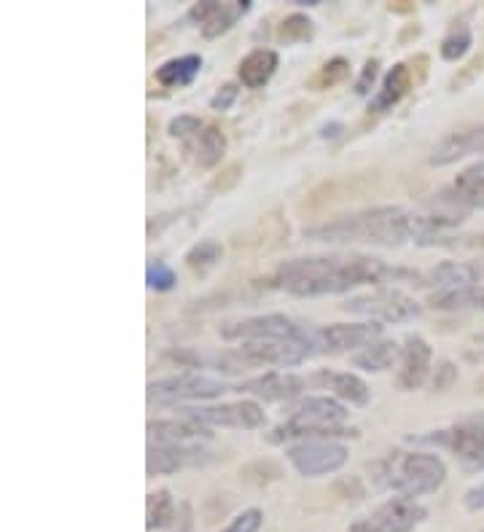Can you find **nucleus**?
Wrapping results in <instances>:
<instances>
[{
    "instance_id": "obj_1",
    "label": "nucleus",
    "mask_w": 484,
    "mask_h": 532,
    "mask_svg": "<svg viewBox=\"0 0 484 532\" xmlns=\"http://www.w3.org/2000/svg\"><path fill=\"white\" fill-rule=\"evenodd\" d=\"M420 283L423 275H417L412 269L390 266L380 258L353 256H310V258H291L286 264H280L269 275L267 288L286 291L291 296H337L358 288V285H382V283Z\"/></svg>"
},
{
    "instance_id": "obj_2",
    "label": "nucleus",
    "mask_w": 484,
    "mask_h": 532,
    "mask_svg": "<svg viewBox=\"0 0 484 532\" xmlns=\"http://www.w3.org/2000/svg\"><path fill=\"white\" fill-rule=\"evenodd\" d=\"M304 237L320 242H372L382 248H398L420 237V215L398 205L372 207L361 213L342 215L331 224L304 229Z\"/></svg>"
},
{
    "instance_id": "obj_3",
    "label": "nucleus",
    "mask_w": 484,
    "mask_h": 532,
    "mask_svg": "<svg viewBox=\"0 0 484 532\" xmlns=\"http://www.w3.org/2000/svg\"><path fill=\"white\" fill-rule=\"evenodd\" d=\"M350 412L331 395H302L288 404V417L267 433L269 444L288 441H334V438H358L361 430L347 428Z\"/></svg>"
},
{
    "instance_id": "obj_4",
    "label": "nucleus",
    "mask_w": 484,
    "mask_h": 532,
    "mask_svg": "<svg viewBox=\"0 0 484 532\" xmlns=\"http://www.w3.org/2000/svg\"><path fill=\"white\" fill-rule=\"evenodd\" d=\"M374 479L398 498H425L444 487L447 465L433 452H396L374 465Z\"/></svg>"
},
{
    "instance_id": "obj_5",
    "label": "nucleus",
    "mask_w": 484,
    "mask_h": 532,
    "mask_svg": "<svg viewBox=\"0 0 484 532\" xmlns=\"http://www.w3.org/2000/svg\"><path fill=\"white\" fill-rule=\"evenodd\" d=\"M412 444L447 449L466 473L484 471V412H474L452 422L450 428L431 430L425 436H412Z\"/></svg>"
},
{
    "instance_id": "obj_6",
    "label": "nucleus",
    "mask_w": 484,
    "mask_h": 532,
    "mask_svg": "<svg viewBox=\"0 0 484 532\" xmlns=\"http://www.w3.org/2000/svg\"><path fill=\"white\" fill-rule=\"evenodd\" d=\"M232 390L234 387H229L221 379L205 377L197 371H181V374H170V377L148 382L146 395L148 404L173 406L183 404V401H213V398H221Z\"/></svg>"
},
{
    "instance_id": "obj_7",
    "label": "nucleus",
    "mask_w": 484,
    "mask_h": 532,
    "mask_svg": "<svg viewBox=\"0 0 484 532\" xmlns=\"http://www.w3.org/2000/svg\"><path fill=\"white\" fill-rule=\"evenodd\" d=\"M342 309L353 315H363L374 323H409L423 315V307L398 288H377L372 293L353 296L342 304Z\"/></svg>"
},
{
    "instance_id": "obj_8",
    "label": "nucleus",
    "mask_w": 484,
    "mask_h": 532,
    "mask_svg": "<svg viewBox=\"0 0 484 532\" xmlns=\"http://www.w3.org/2000/svg\"><path fill=\"white\" fill-rule=\"evenodd\" d=\"M224 339H242V342H259V339H291V342L310 344V328L299 326L288 315L269 312V315H256V318L234 320L221 326ZM315 352V350H312Z\"/></svg>"
},
{
    "instance_id": "obj_9",
    "label": "nucleus",
    "mask_w": 484,
    "mask_h": 532,
    "mask_svg": "<svg viewBox=\"0 0 484 532\" xmlns=\"http://www.w3.org/2000/svg\"><path fill=\"white\" fill-rule=\"evenodd\" d=\"M382 339V326L374 320L363 323H334V326H312L310 342L315 355H345L358 347Z\"/></svg>"
},
{
    "instance_id": "obj_10",
    "label": "nucleus",
    "mask_w": 484,
    "mask_h": 532,
    "mask_svg": "<svg viewBox=\"0 0 484 532\" xmlns=\"http://www.w3.org/2000/svg\"><path fill=\"white\" fill-rule=\"evenodd\" d=\"M286 457L299 476L318 479V476L342 471L350 460V452L339 441H302V444L286 447Z\"/></svg>"
},
{
    "instance_id": "obj_11",
    "label": "nucleus",
    "mask_w": 484,
    "mask_h": 532,
    "mask_svg": "<svg viewBox=\"0 0 484 532\" xmlns=\"http://www.w3.org/2000/svg\"><path fill=\"white\" fill-rule=\"evenodd\" d=\"M178 414L202 422L208 428H261L267 414L256 401H234V404L216 406H178Z\"/></svg>"
},
{
    "instance_id": "obj_12",
    "label": "nucleus",
    "mask_w": 484,
    "mask_h": 532,
    "mask_svg": "<svg viewBox=\"0 0 484 532\" xmlns=\"http://www.w3.org/2000/svg\"><path fill=\"white\" fill-rule=\"evenodd\" d=\"M428 516L417 500L409 498H390L382 506H377L372 514L355 522L350 527V532H412L415 527L423 524V519Z\"/></svg>"
},
{
    "instance_id": "obj_13",
    "label": "nucleus",
    "mask_w": 484,
    "mask_h": 532,
    "mask_svg": "<svg viewBox=\"0 0 484 532\" xmlns=\"http://www.w3.org/2000/svg\"><path fill=\"white\" fill-rule=\"evenodd\" d=\"M245 366H275V369H294L302 366L312 352L310 344L291 342V339H259V342H242L237 350Z\"/></svg>"
},
{
    "instance_id": "obj_14",
    "label": "nucleus",
    "mask_w": 484,
    "mask_h": 532,
    "mask_svg": "<svg viewBox=\"0 0 484 532\" xmlns=\"http://www.w3.org/2000/svg\"><path fill=\"white\" fill-rule=\"evenodd\" d=\"M307 387H312V379L294 374V371H264L259 377L240 382L234 387V393L253 395L261 401H286V404H291L296 398H302Z\"/></svg>"
},
{
    "instance_id": "obj_15",
    "label": "nucleus",
    "mask_w": 484,
    "mask_h": 532,
    "mask_svg": "<svg viewBox=\"0 0 484 532\" xmlns=\"http://www.w3.org/2000/svg\"><path fill=\"white\" fill-rule=\"evenodd\" d=\"M251 11V0H234V3H218V0H202L191 6L189 19H194L205 38H221L229 33L245 14Z\"/></svg>"
},
{
    "instance_id": "obj_16",
    "label": "nucleus",
    "mask_w": 484,
    "mask_h": 532,
    "mask_svg": "<svg viewBox=\"0 0 484 532\" xmlns=\"http://www.w3.org/2000/svg\"><path fill=\"white\" fill-rule=\"evenodd\" d=\"M210 457L208 449H202L199 444H173V447H148L146 455V471L148 476H170L183 468H199L208 465Z\"/></svg>"
},
{
    "instance_id": "obj_17",
    "label": "nucleus",
    "mask_w": 484,
    "mask_h": 532,
    "mask_svg": "<svg viewBox=\"0 0 484 532\" xmlns=\"http://www.w3.org/2000/svg\"><path fill=\"white\" fill-rule=\"evenodd\" d=\"M431 363L433 350L431 344L425 342L420 334H409L401 347V361H398V387L404 393L420 390L425 385V379L431 377Z\"/></svg>"
},
{
    "instance_id": "obj_18",
    "label": "nucleus",
    "mask_w": 484,
    "mask_h": 532,
    "mask_svg": "<svg viewBox=\"0 0 484 532\" xmlns=\"http://www.w3.org/2000/svg\"><path fill=\"white\" fill-rule=\"evenodd\" d=\"M312 387L318 390H329L331 398H337L339 404H350L355 409H361L372 401V390L363 382L358 374H350V371H329L320 369L312 374Z\"/></svg>"
},
{
    "instance_id": "obj_19",
    "label": "nucleus",
    "mask_w": 484,
    "mask_h": 532,
    "mask_svg": "<svg viewBox=\"0 0 484 532\" xmlns=\"http://www.w3.org/2000/svg\"><path fill=\"white\" fill-rule=\"evenodd\" d=\"M471 154H484V124H479V127L455 129L447 138H441L439 143L433 146L431 156H428V164H431V167H447V164H455L458 159Z\"/></svg>"
},
{
    "instance_id": "obj_20",
    "label": "nucleus",
    "mask_w": 484,
    "mask_h": 532,
    "mask_svg": "<svg viewBox=\"0 0 484 532\" xmlns=\"http://www.w3.org/2000/svg\"><path fill=\"white\" fill-rule=\"evenodd\" d=\"M148 436L154 447H173V444H197V441H208L210 433L208 425L191 420V417H173V420H156L148 422Z\"/></svg>"
},
{
    "instance_id": "obj_21",
    "label": "nucleus",
    "mask_w": 484,
    "mask_h": 532,
    "mask_svg": "<svg viewBox=\"0 0 484 532\" xmlns=\"http://www.w3.org/2000/svg\"><path fill=\"white\" fill-rule=\"evenodd\" d=\"M412 84H415V78H412V68L404 65V62L393 65V68L385 73V78H382L377 95L372 97V103H369V113L393 111V105H398L404 97H407Z\"/></svg>"
},
{
    "instance_id": "obj_22",
    "label": "nucleus",
    "mask_w": 484,
    "mask_h": 532,
    "mask_svg": "<svg viewBox=\"0 0 484 532\" xmlns=\"http://www.w3.org/2000/svg\"><path fill=\"white\" fill-rule=\"evenodd\" d=\"M482 275V269L468 261H441L433 266L428 275H423V285H436L439 291H452V288H471Z\"/></svg>"
},
{
    "instance_id": "obj_23",
    "label": "nucleus",
    "mask_w": 484,
    "mask_h": 532,
    "mask_svg": "<svg viewBox=\"0 0 484 532\" xmlns=\"http://www.w3.org/2000/svg\"><path fill=\"white\" fill-rule=\"evenodd\" d=\"M277 70V52L272 49H253L251 54H245L237 68L242 86L248 89H264L269 84V78L275 76Z\"/></svg>"
},
{
    "instance_id": "obj_24",
    "label": "nucleus",
    "mask_w": 484,
    "mask_h": 532,
    "mask_svg": "<svg viewBox=\"0 0 484 532\" xmlns=\"http://www.w3.org/2000/svg\"><path fill=\"white\" fill-rule=\"evenodd\" d=\"M396 361H401V347L393 339H377V342L366 344L363 350H358L353 355V366L369 374H380L388 371Z\"/></svg>"
},
{
    "instance_id": "obj_25",
    "label": "nucleus",
    "mask_w": 484,
    "mask_h": 532,
    "mask_svg": "<svg viewBox=\"0 0 484 532\" xmlns=\"http://www.w3.org/2000/svg\"><path fill=\"white\" fill-rule=\"evenodd\" d=\"M226 135L213 124H205V129L199 132L197 138L191 140V154H194V162L202 167V170H213L216 164H221L226 154Z\"/></svg>"
},
{
    "instance_id": "obj_26",
    "label": "nucleus",
    "mask_w": 484,
    "mask_h": 532,
    "mask_svg": "<svg viewBox=\"0 0 484 532\" xmlns=\"http://www.w3.org/2000/svg\"><path fill=\"white\" fill-rule=\"evenodd\" d=\"M202 70V57L199 54H183V57H173L165 65L156 68V81L167 89H181L189 86Z\"/></svg>"
},
{
    "instance_id": "obj_27",
    "label": "nucleus",
    "mask_w": 484,
    "mask_h": 532,
    "mask_svg": "<svg viewBox=\"0 0 484 532\" xmlns=\"http://www.w3.org/2000/svg\"><path fill=\"white\" fill-rule=\"evenodd\" d=\"M178 516H181V506L175 503V498L167 490L151 492L148 495L146 506V530L148 532H162L170 530L178 524Z\"/></svg>"
},
{
    "instance_id": "obj_28",
    "label": "nucleus",
    "mask_w": 484,
    "mask_h": 532,
    "mask_svg": "<svg viewBox=\"0 0 484 532\" xmlns=\"http://www.w3.org/2000/svg\"><path fill=\"white\" fill-rule=\"evenodd\" d=\"M221 258H224V245H221V242L199 240L197 245H191V248L186 250L183 261H186V266H189L194 275L205 277V275H210L218 264H221Z\"/></svg>"
},
{
    "instance_id": "obj_29",
    "label": "nucleus",
    "mask_w": 484,
    "mask_h": 532,
    "mask_svg": "<svg viewBox=\"0 0 484 532\" xmlns=\"http://www.w3.org/2000/svg\"><path fill=\"white\" fill-rule=\"evenodd\" d=\"M350 76V62L342 60V57H334L326 65H320L310 78H307V89L312 92H326V89H334L342 81H347Z\"/></svg>"
},
{
    "instance_id": "obj_30",
    "label": "nucleus",
    "mask_w": 484,
    "mask_h": 532,
    "mask_svg": "<svg viewBox=\"0 0 484 532\" xmlns=\"http://www.w3.org/2000/svg\"><path fill=\"white\" fill-rule=\"evenodd\" d=\"M471 43H474V38H471V27L466 25V22H455V25L447 30V35L441 38V60L447 62H458L463 60L468 54V49H471Z\"/></svg>"
},
{
    "instance_id": "obj_31",
    "label": "nucleus",
    "mask_w": 484,
    "mask_h": 532,
    "mask_svg": "<svg viewBox=\"0 0 484 532\" xmlns=\"http://www.w3.org/2000/svg\"><path fill=\"white\" fill-rule=\"evenodd\" d=\"M476 299H479V285H471V288H452V291H436L431 293L433 309H444V312H452V309H466L476 307Z\"/></svg>"
},
{
    "instance_id": "obj_32",
    "label": "nucleus",
    "mask_w": 484,
    "mask_h": 532,
    "mask_svg": "<svg viewBox=\"0 0 484 532\" xmlns=\"http://www.w3.org/2000/svg\"><path fill=\"white\" fill-rule=\"evenodd\" d=\"M312 35H315V22L307 14H288L283 19L280 30H277V38H280V43H286V46L312 41Z\"/></svg>"
},
{
    "instance_id": "obj_33",
    "label": "nucleus",
    "mask_w": 484,
    "mask_h": 532,
    "mask_svg": "<svg viewBox=\"0 0 484 532\" xmlns=\"http://www.w3.org/2000/svg\"><path fill=\"white\" fill-rule=\"evenodd\" d=\"M146 283L151 291L167 293V291H173L175 285H178V275H175L173 266L165 264L162 258H154L146 269Z\"/></svg>"
},
{
    "instance_id": "obj_34",
    "label": "nucleus",
    "mask_w": 484,
    "mask_h": 532,
    "mask_svg": "<svg viewBox=\"0 0 484 532\" xmlns=\"http://www.w3.org/2000/svg\"><path fill=\"white\" fill-rule=\"evenodd\" d=\"M261 524H264V511L261 508H245L221 532H259Z\"/></svg>"
},
{
    "instance_id": "obj_35",
    "label": "nucleus",
    "mask_w": 484,
    "mask_h": 532,
    "mask_svg": "<svg viewBox=\"0 0 484 532\" xmlns=\"http://www.w3.org/2000/svg\"><path fill=\"white\" fill-rule=\"evenodd\" d=\"M202 129H205V124H202L197 116H175V119L170 121L167 132H170V138L175 140H194Z\"/></svg>"
},
{
    "instance_id": "obj_36",
    "label": "nucleus",
    "mask_w": 484,
    "mask_h": 532,
    "mask_svg": "<svg viewBox=\"0 0 484 532\" xmlns=\"http://www.w3.org/2000/svg\"><path fill=\"white\" fill-rule=\"evenodd\" d=\"M441 197H444V202H450V205L468 207V210H484V189H474V191L452 189V197L447 191H444Z\"/></svg>"
},
{
    "instance_id": "obj_37",
    "label": "nucleus",
    "mask_w": 484,
    "mask_h": 532,
    "mask_svg": "<svg viewBox=\"0 0 484 532\" xmlns=\"http://www.w3.org/2000/svg\"><path fill=\"white\" fill-rule=\"evenodd\" d=\"M455 189L460 191H474V189H484V162H476L471 167L460 172L458 181H455Z\"/></svg>"
},
{
    "instance_id": "obj_38",
    "label": "nucleus",
    "mask_w": 484,
    "mask_h": 532,
    "mask_svg": "<svg viewBox=\"0 0 484 532\" xmlns=\"http://www.w3.org/2000/svg\"><path fill=\"white\" fill-rule=\"evenodd\" d=\"M377 76H380V60H366L361 76H358V81H355V95H361V97L369 95L374 81H377Z\"/></svg>"
},
{
    "instance_id": "obj_39",
    "label": "nucleus",
    "mask_w": 484,
    "mask_h": 532,
    "mask_svg": "<svg viewBox=\"0 0 484 532\" xmlns=\"http://www.w3.org/2000/svg\"><path fill=\"white\" fill-rule=\"evenodd\" d=\"M458 379V369H455V363L452 361H441L439 369L433 371V390H439V393H444V390H450V385Z\"/></svg>"
},
{
    "instance_id": "obj_40",
    "label": "nucleus",
    "mask_w": 484,
    "mask_h": 532,
    "mask_svg": "<svg viewBox=\"0 0 484 532\" xmlns=\"http://www.w3.org/2000/svg\"><path fill=\"white\" fill-rule=\"evenodd\" d=\"M237 95H240L237 84H224L216 95L210 97V108H213V111H229L234 105V100H237Z\"/></svg>"
},
{
    "instance_id": "obj_41",
    "label": "nucleus",
    "mask_w": 484,
    "mask_h": 532,
    "mask_svg": "<svg viewBox=\"0 0 484 532\" xmlns=\"http://www.w3.org/2000/svg\"><path fill=\"white\" fill-rule=\"evenodd\" d=\"M242 175V167L240 164H229L221 175H218L216 181H213V191H229L237 186V181H240Z\"/></svg>"
},
{
    "instance_id": "obj_42",
    "label": "nucleus",
    "mask_w": 484,
    "mask_h": 532,
    "mask_svg": "<svg viewBox=\"0 0 484 532\" xmlns=\"http://www.w3.org/2000/svg\"><path fill=\"white\" fill-rule=\"evenodd\" d=\"M482 65H484V57H476L474 62H468L466 68L460 70L458 76H455V78H452V81H450V92H458L460 86L468 84V81H471V78H474L476 70H482Z\"/></svg>"
},
{
    "instance_id": "obj_43",
    "label": "nucleus",
    "mask_w": 484,
    "mask_h": 532,
    "mask_svg": "<svg viewBox=\"0 0 484 532\" xmlns=\"http://www.w3.org/2000/svg\"><path fill=\"white\" fill-rule=\"evenodd\" d=\"M463 506H466L468 511H484V481L482 484H476V487H471V490L463 495Z\"/></svg>"
},
{
    "instance_id": "obj_44",
    "label": "nucleus",
    "mask_w": 484,
    "mask_h": 532,
    "mask_svg": "<svg viewBox=\"0 0 484 532\" xmlns=\"http://www.w3.org/2000/svg\"><path fill=\"white\" fill-rule=\"evenodd\" d=\"M194 527V519H191V506L189 503H181V530L178 532H191Z\"/></svg>"
},
{
    "instance_id": "obj_45",
    "label": "nucleus",
    "mask_w": 484,
    "mask_h": 532,
    "mask_svg": "<svg viewBox=\"0 0 484 532\" xmlns=\"http://www.w3.org/2000/svg\"><path fill=\"white\" fill-rule=\"evenodd\" d=\"M339 129H342V124H326V127L320 129V135H323V138H337L339 135Z\"/></svg>"
},
{
    "instance_id": "obj_46",
    "label": "nucleus",
    "mask_w": 484,
    "mask_h": 532,
    "mask_svg": "<svg viewBox=\"0 0 484 532\" xmlns=\"http://www.w3.org/2000/svg\"><path fill=\"white\" fill-rule=\"evenodd\" d=\"M390 11H393V14H409V11H412V6L401 0V3H390Z\"/></svg>"
},
{
    "instance_id": "obj_47",
    "label": "nucleus",
    "mask_w": 484,
    "mask_h": 532,
    "mask_svg": "<svg viewBox=\"0 0 484 532\" xmlns=\"http://www.w3.org/2000/svg\"><path fill=\"white\" fill-rule=\"evenodd\" d=\"M296 6H318L320 0H294Z\"/></svg>"
},
{
    "instance_id": "obj_48",
    "label": "nucleus",
    "mask_w": 484,
    "mask_h": 532,
    "mask_svg": "<svg viewBox=\"0 0 484 532\" xmlns=\"http://www.w3.org/2000/svg\"><path fill=\"white\" fill-rule=\"evenodd\" d=\"M476 307L484 309V288H479V299H476Z\"/></svg>"
},
{
    "instance_id": "obj_49",
    "label": "nucleus",
    "mask_w": 484,
    "mask_h": 532,
    "mask_svg": "<svg viewBox=\"0 0 484 532\" xmlns=\"http://www.w3.org/2000/svg\"><path fill=\"white\" fill-rule=\"evenodd\" d=\"M479 339H482V342H484V334H482V336H479Z\"/></svg>"
}]
</instances>
